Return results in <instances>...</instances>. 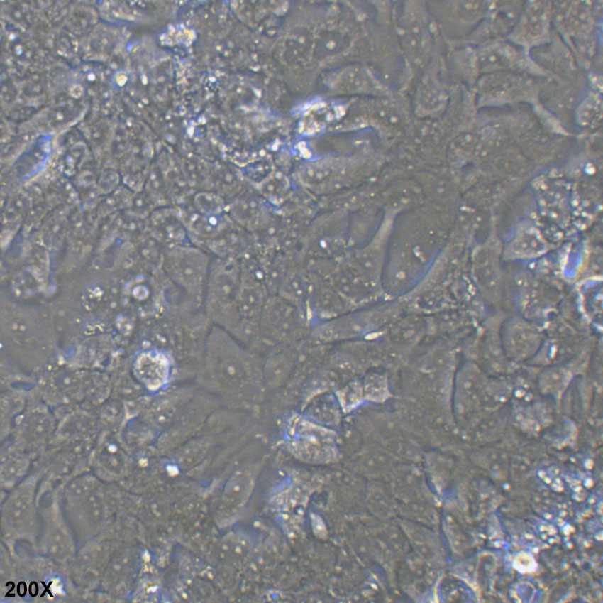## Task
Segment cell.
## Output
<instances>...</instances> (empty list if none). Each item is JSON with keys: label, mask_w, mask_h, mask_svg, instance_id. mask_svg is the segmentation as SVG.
Listing matches in <instances>:
<instances>
[{"label": "cell", "mask_w": 603, "mask_h": 603, "mask_svg": "<svg viewBox=\"0 0 603 603\" xmlns=\"http://www.w3.org/2000/svg\"><path fill=\"white\" fill-rule=\"evenodd\" d=\"M286 438L290 450L302 460L321 463L329 457L332 433L311 418L292 417L286 428Z\"/></svg>", "instance_id": "cell-1"}, {"label": "cell", "mask_w": 603, "mask_h": 603, "mask_svg": "<svg viewBox=\"0 0 603 603\" xmlns=\"http://www.w3.org/2000/svg\"><path fill=\"white\" fill-rule=\"evenodd\" d=\"M255 483V475L250 469L236 472L225 486L218 510L221 523L233 520L245 506Z\"/></svg>", "instance_id": "cell-2"}, {"label": "cell", "mask_w": 603, "mask_h": 603, "mask_svg": "<svg viewBox=\"0 0 603 603\" xmlns=\"http://www.w3.org/2000/svg\"><path fill=\"white\" fill-rule=\"evenodd\" d=\"M134 372L139 381L150 391H157L167 382L169 363L166 357L156 352L141 354L134 364Z\"/></svg>", "instance_id": "cell-3"}]
</instances>
